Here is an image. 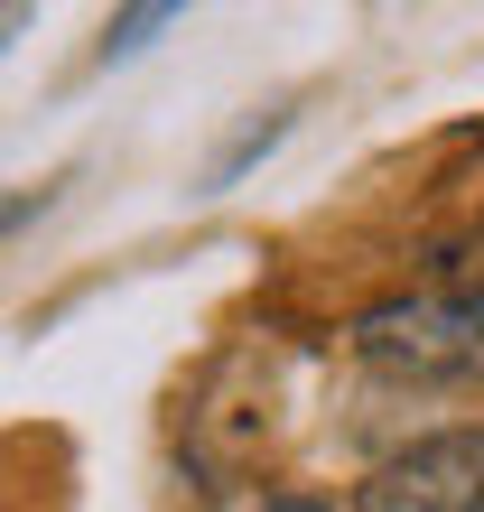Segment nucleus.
Returning a JSON list of instances; mask_svg holds the SVG:
<instances>
[{
    "mask_svg": "<svg viewBox=\"0 0 484 512\" xmlns=\"http://www.w3.org/2000/svg\"><path fill=\"white\" fill-rule=\"evenodd\" d=\"M354 512H484V429H438L363 475Z\"/></svg>",
    "mask_w": 484,
    "mask_h": 512,
    "instance_id": "obj_2",
    "label": "nucleus"
},
{
    "mask_svg": "<svg viewBox=\"0 0 484 512\" xmlns=\"http://www.w3.org/2000/svg\"><path fill=\"white\" fill-rule=\"evenodd\" d=\"M354 354L391 382H484V289L391 298L354 326Z\"/></svg>",
    "mask_w": 484,
    "mask_h": 512,
    "instance_id": "obj_1",
    "label": "nucleus"
},
{
    "mask_svg": "<svg viewBox=\"0 0 484 512\" xmlns=\"http://www.w3.org/2000/svg\"><path fill=\"white\" fill-rule=\"evenodd\" d=\"M159 28H177V10H131V19H112L103 28V56H131V47H149Z\"/></svg>",
    "mask_w": 484,
    "mask_h": 512,
    "instance_id": "obj_3",
    "label": "nucleus"
},
{
    "mask_svg": "<svg viewBox=\"0 0 484 512\" xmlns=\"http://www.w3.org/2000/svg\"><path fill=\"white\" fill-rule=\"evenodd\" d=\"M261 512H326V503H317V494H270Z\"/></svg>",
    "mask_w": 484,
    "mask_h": 512,
    "instance_id": "obj_4",
    "label": "nucleus"
},
{
    "mask_svg": "<svg viewBox=\"0 0 484 512\" xmlns=\"http://www.w3.org/2000/svg\"><path fill=\"white\" fill-rule=\"evenodd\" d=\"M10 28H28V10H0V47H10Z\"/></svg>",
    "mask_w": 484,
    "mask_h": 512,
    "instance_id": "obj_5",
    "label": "nucleus"
}]
</instances>
